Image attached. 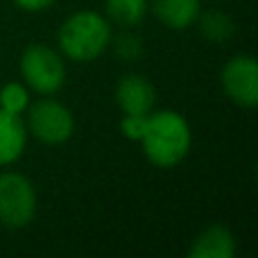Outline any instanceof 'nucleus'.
<instances>
[{
	"label": "nucleus",
	"mask_w": 258,
	"mask_h": 258,
	"mask_svg": "<svg viewBox=\"0 0 258 258\" xmlns=\"http://www.w3.org/2000/svg\"><path fill=\"white\" fill-rule=\"evenodd\" d=\"M197 25L204 39L213 41V43H227L233 34H236V23L229 14L224 12H204L197 16Z\"/></svg>",
	"instance_id": "obj_12"
},
{
	"label": "nucleus",
	"mask_w": 258,
	"mask_h": 258,
	"mask_svg": "<svg viewBox=\"0 0 258 258\" xmlns=\"http://www.w3.org/2000/svg\"><path fill=\"white\" fill-rule=\"evenodd\" d=\"M188 254L190 258H231L236 254V238L229 227L213 224L197 233Z\"/></svg>",
	"instance_id": "obj_9"
},
{
	"label": "nucleus",
	"mask_w": 258,
	"mask_h": 258,
	"mask_svg": "<svg viewBox=\"0 0 258 258\" xmlns=\"http://www.w3.org/2000/svg\"><path fill=\"white\" fill-rule=\"evenodd\" d=\"M113 43V41H111ZM113 48H116L118 57L122 59V61H138V57L143 54V43L138 36L134 34H122L116 39V43H113Z\"/></svg>",
	"instance_id": "obj_14"
},
{
	"label": "nucleus",
	"mask_w": 258,
	"mask_h": 258,
	"mask_svg": "<svg viewBox=\"0 0 258 258\" xmlns=\"http://www.w3.org/2000/svg\"><path fill=\"white\" fill-rule=\"evenodd\" d=\"M14 3H16L23 12L36 14V12H45V9H50L57 0H14Z\"/></svg>",
	"instance_id": "obj_16"
},
{
	"label": "nucleus",
	"mask_w": 258,
	"mask_h": 258,
	"mask_svg": "<svg viewBox=\"0 0 258 258\" xmlns=\"http://www.w3.org/2000/svg\"><path fill=\"white\" fill-rule=\"evenodd\" d=\"M57 41L61 57L77 63H91L109 50L113 41V30L107 16L93 9H82L71 14L61 23Z\"/></svg>",
	"instance_id": "obj_2"
},
{
	"label": "nucleus",
	"mask_w": 258,
	"mask_h": 258,
	"mask_svg": "<svg viewBox=\"0 0 258 258\" xmlns=\"http://www.w3.org/2000/svg\"><path fill=\"white\" fill-rule=\"evenodd\" d=\"M145 120H147V116H125V113H122V120H120L122 136H125L127 141L138 143L143 132H145Z\"/></svg>",
	"instance_id": "obj_15"
},
{
	"label": "nucleus",
	"mask_w": 258,
	"mask_h": 258,
	"mask_svg": "<svg viewBox=\"0 0 258 258\" xmlns=\"http://www.w3.org/2000/svg\"><path fill=\"white\" fill-rule=\"evenodd\" d=\"M39 197L36 188L21 172H0V224L23 229L34 220Z\"/></svg>",
	"instance_id": "obj_4"
},
{
	"label": "nucleus",
	"mask_w": 258,
	"mask_h": 258,
	"mask_svg": "<svg viewBox=\"0 0 258 258\" xmlns=\"http://www.w3.org/2000/svg\"><path fill=\"white\" fill-rule=\"evenodd\" d=\"M30 107V89L23 82H7L0 86V109L14 116H23Z\"/></svg>",
	"instance_id": "obj_13"
},
{
	"label": "nucleus",
	"mask_w": 258,
	"mask_h": 258,
	"mask_svg": "<svg viewBox=\"0 0 258 258\" xmlns=\"http://www.w3.org/2000/svg\"><path fill=\"white\" fill-rule=\"evenodd\" d=\"M156 91L147 77L138 73L122 75L116 84V104L125 116H147L154 109Z\"/></svg>",
	"instance_id": "obj_7"
},
{
	"label": "nucleus",
	"mask_w": 258,
	"mask_h": 258,
	"mask_svg": "<svg viewBox=\"0 0 258 258\" xmlns=\"http://www.w3.org/2000/svg\"><path fill=\"white\" fill-rule=\"evenodd\" d=\"M27 127L23 116H14L0 109V168L16 163L27 145Z\"/></svg>",
	"instance_id": "obj_8"
},
{
	"label": "nucleus",
	"mask_w": 258,
	"mask_h": 258,
	"mask_svg": "<svg viewBox=\"0 0 258 258\" xmlns=\"http://www.w3.org/2000/svg\"><path fill=\"white\" fill-rule=\"evenodd\" d=\"M138 145H141L143 154L152 165L161 170L177 168L190 152V125L179 111H172V109L154 111L152 109L147 113L145 132H143Z\"/></svg>",
	"instance_id": "obj_1"
},
{
	"label": "nucleus",
	"mask_w": 258,
	"mask_h": 258,
	"mask_svg": "<svg viewBox=\"0 0 258 258\" xmlns=\"http://www.w3.org/2000/svg\"><path fill=\"white\" fill-rule=\"evenodd\" d=\"M27 134L43 145H61L75 134V116L63 102L41 98L27 107Z\"/></svg>",
	"instance_id": "obj_5"
},
{
	"label": "nucleus",
	"mask_w": 258,
	"mask_h": 258,
	"mask_svg": "<svg viewBox=\"0 0 258 258\" xmlns=\"http://www.w3.org/2000/svg\"><path fill=\"white\" fill-rule=\"evenodd\" d=\"M220 82L233 104L254 109L258 104V63L251 54H236L224 63Z\"/></svg>",
	"instance_id": "obj_6"
},
{
	"label": "nucleus",
	"mask_w": 258,
	"mask_h": 258,
	"mask_svg": "<svg viewBox=\"0 0 258 258\" xmlns=\"http://www.w3.org/2000/svg\"><path fill=\"white\" fill-rule=\"evenodd\" d=\"M150 9L170 30H188L202 14L200 0H150Z\"/></svg>",
	"instance_id": "obj_10"
},
{
	"label": "nucleus",
	"mask_w": 258,
	"mask_h": 258,
	"mask_svg": "<svg viewBox=\"0 0 258 258\" xmlns=\"http://www.w3.org/2000/svg\"><path fill=\"white\" fill-rule=\"evenodd\" d=\"M23 84L39 95H52L66 84V63L61 52L45 43H32L21 54Z\"/></svg>",
	"instance_id": "obj_3"
},
{
	"label": "nucleus",
	"mask_w": 258,
	"mask_h": 258,
	"mask_svg": "<svg viewBox=\"0 0 258 258\" xmlns=\"http://www.w3.org/2000/svg\"><path fill=\"white\" fill-rule=\"evenodd\" d=\"M109 23L120 27H136L150 12V0H107L104 3Z\"/></svg>",
	"instance_id": "obj_11"
}]
</instances>
